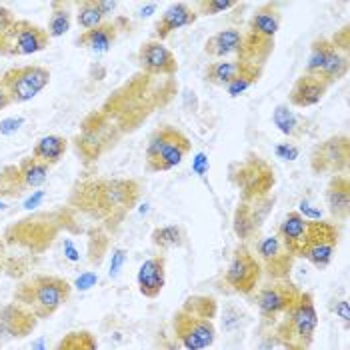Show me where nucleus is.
I'll use <instances>...</instances> for the list:
<instances>
[{
  "label": "nucleus",
  "mask_w": 350,
  "mask_h": 350,
  "mask_svg": "<svg viewBox=\"0 0 350 350\" xmlns=\"http://www.w3.org/2000/svg\"><path fill=\"white\" fill-rule=\"evenodd\" d=\"M239 6H241V2H237V0H198L194 4V10L198 16H216V14L228 12Z\"/></svg>",
  "instance_id": "38"
},
{
  "label": "nucleus",
  "mask_w": 350,
  "mask_h": 350,
  "mask_svg": "<svg viewBox=\"0 0 350 350\" xmlns=\"http://www.w3.org/2000/svg\"><path fill=\"white\" fill-rule=\"evenodd\" d=\"M34 350H44V338H38V340H36Z\"/></svg>",
  "instance_id": "54"
},
{
  "label": "nucleus",
  "mask_w": 350,
  "mask_h": 350,
  "mask_svg": "<svg viewBox=\"0 0 350 350\" xmlns=\"http://www.w3.org/2000/svg\"><path fill=\"white\" fill-rule=\"evenodd\" d=\"M274 51V40L269 38H258L254 34H243V46L237 54V60L243 64H252V66H260L265 68L267 60L270 58V54Z\"/></svg>",
  "instance_id": "26"
},
{
  "label": "nucleus",
  "mask_w": 350,
  "mask_h": 350,
  "mask_svg": "<svg viewBox=\"0 0 350 350\" xmlns=\"http://www.w3.org/2000/svg\"><path fill=\"white\" fill-rule=\"evenodd\" d=\"M230 183L239 189L241 202H256L272 194L276 185L274 168L262 157L248 152L243 161L230 164Z\"/></svg>",
  "instance_id": "7"
},
{
  "label": "nucleus",
  "mask_w": 350,
  "mask_h": 350,
  "mask_svg": "<svg viewBox=\"0 0 350 350\" xmlns=\"http://www.w3.org/2000/svg\"><path fill=\"white\" fill-rule=\"evenodd\" d=\"M340 244V228L328 220H308L304 241L297 258L306 260L317 270H326L332 265L334 252Z\"/></svg>",
  "instance_id": "8"
},
{
  "label": "nucleus",
  "mask_w": 350,
  "mask_h": 350,
  "mask_svg": "<svg viewBox=\"0 0 350 350\" xmlns=\"http://www.w3.org/2000/svg\"><path fill=\"white\" fill-rule=\"evenodd\" d=\"M51 36L42 27L16 18L12 27H8L0 34V56H30V54L42 53L49 49Z\"/></svg>",
  "instance_id": "11"
},
{
  "label": "nucleus",
  "mask_w": 350,
  "mask_h": 350,
  "mask_svg": "<svg viewBox=\"0 0 350 350\" xmlns=\"http://www.w3.org/2000/svg\"><path fill=\"white\" fill-rule=\"evenodd\" d=\"M319 330V310L312 293H300L297 302L274 324L272 334L282 350H310Z\"/></svg>",
  "instance_id": "5"
},
{
  "label": "nucleus",
  "mask_w": 350,
  "mask_h": 350,
  "mask_svg": "<svg viewBox=\"0 0 350 350\" xmlns=\"http://www.w3.org/2000/svg\"><path fill=\"white\" fill-rule=\"evenodd\" d=\"M332 51V44L328 38H317L312 44H310V54H308V60H306V68H304V75H312L317 77L321 72V68L324 66L328 54Z\"/></svg>",
  "instance_id": "37"
},
{
  "label": "nucleus",
  "mask_w": 350,
  "mask_h": 350,
  "mask_svg": "<svg viewBox=\"0 0 350 350\" xmlns=\"http://www.w3.org/2000/svg\"><path fill=\"white\" fill-rule=\"evenodd\" d=\"M6 262H8V252H6V241L0 237V274L6 269Z\"/></svg>",
  "instance_id": "53"
},
{
  "label": "nucleus",
  "mask_w": 350,
  "mask_h": 350,
  "mask_svg": "<svg viewBox=\"0 0 350 350\" xmlns=\"http://www.w3.org/2000/svg\"><path fill=\"white\" fill-rule=\"evenodd\" d=\"M6 92L12 105H25L36 98L49 84H51V70L40 64H25L8 68L2 77Z\"/></svg>",
  "instance_id": "12"
},
{
  "label": "nucleus",
  "mask_w": 350,
  "mask_h": 350,
  "mask_svg": "<svg viewBox=\"0 0 350 350\" xmlns=\"http://www.w3.org/2000/svg\"><path fill=\"white\" fill-rule=\"evenodd\" d=\"M38 319L18 302H8L0 306V342L2 340H23L36 330Z\"/></svg>",
  "instance_id": "17"
},
{
  "label": "nucleus",
  "mask_w": 350,
  "mask_h": 350,
  "mask_svg": "<svg viewBox=\"0 0 350 350\" xmlns=\"http://www.w3.org/2000/svg\"><path fill=\"white\" fill-rule=\"evenodd\" d=\"M272 204H274L272 194L262 200H256V202H239L237 204L234 216H232V230L241 243L246 244L260 239L262 224L269 216Z\"/></svg>",
  "instance_id": "15"
},
{
  "label": "nucleus",
  "mask_w": 350,
  "mask_h": 350,
  "mask_svg": "<svg viewBox=\"0 0 350 350\" xmlns=\"http://www.w3.org/2000/svg\"><path fill=\"white\" fill-rule=\"evenodd\" d=\"M18 174H21L25 189H40L49 180L51 166L32 159V157H27L18 162Z\"/></svg>",
  "instance_id": "32"
},
{
  "label": "nucleus",
  "mask_w": 350,
  "mask_h": 350,
  "mask_svg": "<svg viewBox=\"0 0 350 350\" xmlns=\"http://www.w3.org/2000/svg\"><path fill=\"white\" fill-rule=\"evenodd\" d=\"M254 256L262 269V274L269 276V280H282L291 278V272L295 267V254L286 250V246L280 243L276 234L260 237L256 241V250Z\"/></svg>",
  "instance_id": "14"
},
{
  "label": "nucleus",
  "mask_w": 350,
  "mask_h": 350,
  "mask_svg": "<svg viewBox=\"0 0 350 350\" xmlns=\"http://www.w3.org/2000/svg\"><path fill=\"white\" fill-rule=\"evenodd\" d=\"M192 150L190 138L172 124H162L152 131L144 150L146 172H168L176 168Z\"/></svg>",
  "instance_id": "6"
},
{
  "label": "nucleus",
  "mask_w": 350,
  "mask_h": 350,
  "mask_svg": "<svg viewBox=\"0 0 350 350\" xmlns=\"http://www.w3.org/2000/svg\"><path fill=\"white\" fill-rule=\"evenodd\" d=\"M297 213L302 216L304 220H323V213H321L319 208H314L308 200H300Z\"/></svg>",
  "instance_id": "45"
},
{
  "label": "nucleus",
  "mask_w": 350,
  "mask_h": 350,
  "mask_svg": "<svg viewBox=\"0 0 350 350\" xmlns=\"http://www.w3.org/2000/svg\"><path fill=\"white\" fill-rule=\"evenodd\" d=\"M25 124V118L23 116H10V118H4L0 122V135L10 136L14 135L16 131H21V126Z\"/></svg>",
  "instance_id": "42"
},
{
  "label": "nucleus",
  "mask_w": 350,
  "mask_h": 350,
  "mask_svg": "<svg viewBox=\"0 0 350 350\" xmlns=\"http://www.w3.org/2000/svg\"><path fill=\"white\" fill-rule=\"evenodd\" d=\"M272 124L288 140H302L308 135V120L288 105H278L272 110Z\"/></svg>",
  "instance_id": "25"
},
{
  "label": "nucleus",
  "mask_w": 350,
  "mask_h": 350,
  "mask_svg": "<svg viewBox=\"0 0 350 350\" xmlns=\"http://www.w3.org/2000/svg\"><path fill=\"white\" fill-rule=\"evenodd\" d=\"M349 66H350V56L349 54L340 53L332 46V51L328 54L324 66L321 68V72L317 75L321 81H324L328 86L336 84L338 81H342L347 75H349Z\"/></svg>",
  "instance_id": "31"
},
{
  "label": "nucleus",
  "mask_w": 350,
  "mask_h": 350,
  "mask_svg": "<svg viewBox=\"0 0 350 350\" xmlns=\"http://www.w3.org/2000/svg\"><path fill=\"white\" fill-rule=\"evenodd\" d=\"M136 64L142 75L146 77H159V79H172L178 72V60L174 53L164 46L159 40H146L140 44L136 53Z\"/></svg>",
  "instance_id": "16"
},
{
  "label": "nucleus",
  "mask_w": 350,
  "mask_h": 350,
  "mask_svg": "<svg viewBox=\"0 0 350 350\" xmlns=\"http://www.w3.org/2000/svg\"><path fill=\"white\" fill-rule=\"evenodd\" d=\"M218 302L211 295H192L170 319V347L185 350H206L216 342Z\"/></svg>",
  "instance_id": "3"
},
{
  "label": "nucleus",
  "mask_w": 350,
  "mask_h": 350,
  "mask_svg": "<svg viewBox=\"0 0 350 350\" xmlns=\"http://www.w3.org/2000/svg\"><path fill=\"white\" fill-rule=\"evenodd\" d=\"M328 84L312 75H300L291 92H288V107L291 108H310L317 107L328 92Z\"/></svg>",
  "instance_id": "20"
},
{
  "label": "nucleus",
  "mask_w": 350,
  "mask_h": 350,
  "mask_svg": "<svg viewBox=\"0 0 350 350\" xmlns=\"http://www.w3.org/2000/svg\"><path fill=\"white\" fill-rule=\"evenodd\" d=\"M66 150H68V138H64V136L60 135H46L40 136L36 140L30 157L36 159V161L44 162V164H49L53 168L54 164H58L64 159Z\"/></svg>",
  "instance_id": "28"
},
{
  "label": "nucleus",
  "mask_w": 350,
  "mask_h": 350,
  "mask_svg": "<svg viewBox=\"0 0 350 350\" xmlns=\"http://www.w3.org/2000/svg\"><path fill=\"white\" fill-rule=\"evenodd\" d=\"M70 295L72 284L66 278L56 274H32L14 286L12 300L27 306L38 321H46L70 300Z\"/></svg>",
  "instance_id": "4"
},
{
  "label": "nucleus",
  "mask_w": 350,
  "mask_h": 350,
  "mask_svg": "<svg viewBox=\"0 0 350 350\" xmlns=\"http://www.w3.org/2000/svg\"><path fill=\"white\" fill-rule=\"evenodd\" d=\"M174 79L136 75L124 82L103 107L90 114L77 136V150L84 159H98L136 131L157 108L166 107L176 94Z\"/></svg>",
  "instance_id": "1"
},
{
  "label": "nucleus",
  "mask_w": 350,
  "mask_h": 350,
  "mask_svg": "<svg viewBox=\"0 0 350 350\" xmlns=\"http://www.w3.org/2000/svg\"><path fill=\"white\" fill-rule=\"evenodd\" d=\"M14 21H16L14 12H12L10 8H6V6H0V34H2L8 27H12Z\"/></svg>",
  "instance_id": "46"
},
{
  "label": "nucleus",
  "mask_w": 350,
  "mask_h": 350,
  "mask_svg": "<svg viewBox=\"0 0 350 350\" xmlns=\"http://www.w3.org/2000/svg\"><path fill=\"white\" fill-rule=\"evenodd\" d=\"M260 280H262V269L254 252L246 244H239L228 260L224 280H222L224 284L222 291L248 297V295H254V291L260 286Z\"/></svg>",
  "instance_id": "10"
},
{
  "label": "nucleus",
  "mask_w": 350,
  "mask_h": 350,
  "mask_svg": "<svg viewBox=\"0 0 350 350\" xmlns=\"http://www.w3.org/2000/svg\"><path fill=\"white\" fill-rule=\"evenodd\" d=\"M326 211L330 213L332 220L347 222L350 216V178L347 174L330 176L326 192H324Z\"/></svg>",
  "instance_id": "21"
},
{
  "label": "nucleus",
  "mask_w": 350,
  "mask_h": 350,
  "mask_svg": "<svg viewBox=\"0 0 350 350\" xmlns=\"http://www.w3.org/2000/svg\"><path fill=\"white\" fill-rule=\"evenodd\" d=\"M306 222L308 220H304L297 211H291L288 215L282 218V222L276 228V237L280 239V243L286 246V250L291 254H295V258H297L298 250H300V244L304 241Z\"/></svg>",
  "instance_id": "27"
},
{
  "label": "nucleus",
  "mask_w": 350,
  "mask_h": 350,
  "mask_svg": "<svg viewBox=\"0 0 350 350\" xmlns=\"http://www.w3.org/2000/svg\"><path fill=\"white\" fill-rule=\"evenodd\" d=\"M194 170H196L200 176L208 170V157H206L204 152L196 154V159H194Z\"/></svg>",
  "instance_id": "48"
},
{
  "label": "nucleus",
  "mask_w": 350,
  "mask_h": 350,
  "mask_svg": "<svg viewBox=\"0 0 350 350\" xmlns=\"http://www.w3.org/2000/svg\"><path fill=\"white\" fill-rule=\"evenodd\" d=\"M254 293H256L254 302L258 308L260 326L274 328V324L280 321V317L297 302L302 291L291 278H282V280H269L260 284Z\"/></svg>",
  "instance_id": "9"
},
{
  "label": "nucleus",
  "mask_w": 350,
  "mask_h": 350,
  "mask_svg": "<svg viewBox=\"0 0 350 350\" xmlns=\"http://www.w3.org/2000/svg\"><path fill=\"white\" fill-rule=\"evenodd\" d=\"M10 105H12V103H10V96H8V92H6L4 82H2V79H0V110L8 108Z\"/></svg>",
  "instance_id": "52"
},
{
  "label": "nucleus",
  "mask_w": 350,
  "mask_h": 350,
  "mask_svg": "<svg viewBox=\"0 0 350 350\" xmlns=\"http://www.w3.org/2000/svg\"><path fill=\"white\" fill-rule=\"evenodd\" d=\"M328 40H330V44H332L336 51L349 54V51H350V27L349 25H345V27L340 28V30H336V32L332 34V38H328Z\"/></svg>",
  "instance_id": "39"
},
{
  "label": "nucleus",
  "mask_w": 350,
  "mask_h": 350,
  "mask_svg": "<svg viewBox=\"0 0 350 350\" xmlns=\"http://www.w3.org/2000/svg\"><path fill=\"white\" fill-rule=\"evenodd\" d=\"M116 6H118V2H110V0H98V8H100V12H103V16L107 18L110 16L114 10H116Z\"/></svg>",
  "instance_id": "50"
},
{
  "label": "nucleus",
  "mask_w": 350,
  "mask_h": 350,
  "mask_svg": "<svg viewBox=\"0 0 350 350\" xmlns=\"http://www.w3.org/2000/svg\"><path fill=\"white\" fill-rule=\"evenodd\" d=\"M350 168L349 135L328 136L310 152V170L314 174H347Z\"/></svg>",
  "instance_id": "13"
},
{
  "label": "nucleus",
  "mask_w": 350,
  "mask_h": 350,
  "mask_svg": "<svg viewBox=\"0 0 350 350\" xmlns=\"http://www.w3.org/2000/svg\"><path fill=\"white\" fill-rule=\"evenodd\" d=\"M54 350H98V340L90 330H70L58 340Z\"/></svg>",
  "instance_id": "35"
},
{
  "label": "nucleus",
  "mask_w": 350,
  "mask_h": 350,
  "mask_svg": "<svg viewBox=\"0 0 350 350\" xmlns=\"http://www.w3.org/2000/svg\"><path fill=\"white\" fill-rule=\"evenodd\" d=\"M262 77V68L260 66H252V64H243L241 72L234 77V81L230 82L224 90L230 98L243 96L244 92H248L256 82L260 81Z\"/></svg>",
  "instance_id": "34"
},
{
  "label": "nucleus",
  "mask_w": 350,
  "mask_h": 350,
  "mask_svg": "<svg viewBox=\"0 0 350 350\" xmlns=\"http://www.w3.org/2000/svg\"><path fill=\"white\" fill-rule=\"evenodd\" d=\"M157 8H159V4H157V2L144 4V6L138 10V16H140V18H148V16H152V14L157 12Z\"/></svg>",
  "instance_id": "51"
},
{
  "label": "nucleus",
  "mask_w": 350,
  "mask_h": 350,
  "mask_svg": "<svg viewBox=\"0 0 350 350\" xmlns=\"http://www.w3.org/2000/svg\"><path fill=\"white\" fill-rule=\"evenodd\" d=\"M124 260H126V250L124 248H116L112 252V260H110V270H108V276L110 278H116L118 272L124 267Z\"/></svg>",
  "instance_id": "41"
},
{
  "label": "nucleus",
  "mask_w": 350,
  "mask_h": 350,
  "mask_svg": "<svg viewBox=\"0 0 350 350\" xmlns=\"http://www.w3.org/2000/svg\"><path fill=\"white\" fill-rule=\"evenodd\" d=\"M42 200H44V192H42V190H36L32 196H28L27 200H25V208H27V211H32V208H36Z\"/></svg>",
  "instance_id": "47"
},
{
  "label": "nucleus",
  "mask_w": 350,
  "mask_h": 350,
  "mask_svg": "<svg viewBox=\"0 0 350 350\" xmlns=\"http://www.w3.org/2000/svg\"><path fill=\"white\" fill-rule=\"evenodd\" d=\"M332 312L336 314V319H340L345 326H349L350 321V304L347 298H340V300H334L332 304Z\"/></svg>",
  "instance_id": "44"
},
{
  "label": "nucleus",
  "mask_w": 350,
  "mask_h": 350,
  "mask_svg": "<svg viewBox=\"0 0 350 350\" xmlns=\"http://www.w3.org/2000/svg\"><path fill=\"white\" fill-rule=\"evenodd\" d=\"M138 293L144 298H159L166 284V256L154 254L146 258L136 274Z\"/></svg>",
  "instance_id": "18"
},
{
  "label": "nucleus",
  "mask_w": 350,
  "mask_h": 350,
  "mask_svg": "<svg viewBox=\"0 0 350 350\" xmlns=\"http://www.w3.org/2000/svg\"><path fill=\"white\" fill-rule=\"evenodd\" d=\"M124 21H105L100 27L92 28V30H84V32H81V36L77 38V44L96 54L108 53L114 46V42H116V38L120 34V25Z\"/></svg>",
  "instance_id": "22"
},
{
  "label": "nucleus",
  "mask_w": 350,
  "mask_h": 350,
  "mask_svg": "<svg viewBox=\"0 0 350 350\" xmlns=\"http://www.w3.org/2000/svg\"><path fill=\"white\" fill-rule=\"evenodd\" d=\"M72 2H62V0H54L51 4V18H49V36L51 38H60L64 36L70 27H72Z\"/></svg>",
  "instance_id": "33"
},
{
  "label": "nucleus",
  "mask_w": 350,
  "mask_h": 350,
  "mask_svg": "<svg viewBox=\"0 0 350 350\" xmlns=\"http://www.w3.org/2000/svg\"><path fill=\"white\" fill-rule=\"evenodd\" d=\"M150 243L159 250L185 248L189 244V232L183 224H164L150 232Z\"/></svg>",
  "instance_id": "29"
},
{
  "label": "nucleus",
  "mask_w": 350,
  "mask_h": 350,
  "mask_svg": "<svg viewBox=\"0 0 350 350\" xmlns=\"http://www.w3.org/2000/svg\"><path fill=\"white\" fill-rule=\"evenodd\" d=\"M241 68H243V62H239L237 58L216 60V62H211L204 68V79H206L208 84H213V86L226 88L230 82L234 81V77L241 72Z\"/></svg>",
  "instance_id": "30"
},
{
  "label": "nucleus",
  "mask_w": 350,
  "mask_h": 350,
  "mask_svg": "<svg viewBox=\"0 0 350 350\" xmlns=\"http://www.w3.org/2000/svg\"><path fill=\"white\" fill-rule=\"evenodd\" d=\"M75 6H77V23L82 28V32L100 27L105 23V16L98 8V0H82Z\"/></svg>",
  "instance_id": "36"
},
{
  "label": "nucleus",
  "mask_w": 350,
  "mask_h": 350,
  "mask_svg": "<svg viewBox=\"0 0 350 350\" xmlns=\"http://www.w3.org/2000/svg\"><path fill=\"white\" fill-rule=\"evenodd\" d=\"M198 21L196 10L189 2H174L161 14L159 23L154 25V40H166L172 32L185 27H192Z\"/></svg>",
  "instance_id": "19"
},
{
  "label": "nucleus",
  "mask_w": 350,
  "mask_h": 350,
  "mask_svg": "<svg viewBox=\"0 0 350 350\" xmlns=\"http://www.w3.org/2000/svg\"><path fill=\"white\" fill-rule=\"evenodd\" d=\"M243 30L239 28H224L215 32L206 42H204V53L213 58L224 60L228 56H237L241 46H243Z\"/></svg>",
  "instance_id": "24"
},
{
  "label": "nucleus",
  "mask_w": 350,
  "mask_h": 350,
  "mask_svg": "<svg viewBox=\"0 0 350 350\" xmlns=\"http://www.w3.org/2000/svg\"><path fill=\"white\" fill-rule=\"evenodd\" d=\"M96 282H98V274H96L94 270H86V272H82L81 276L77 278L75 286H77L79 291H88V288L96 286Z\"/></svg>",
  "instance_id": "43"
},
{
  "label": "nucleus",
  "mask_w": 350,
  "mask_h": 350,
  "mask_svg": "<svg viewBox=\"0 0 350 350\" xmlns=\"http://www.w3.org/2000/svg\"><path fill=\"white\" fill-rule=\"evenodd\" d=\"M274 154H276V159H280V161L293 162L300 157V148H298L295 142H280V144L274 146Z\"/></svg>",
  "instance_id": "40"
},
{
  "label": "nucleus",
  "mask_w": 350,
  "mask_h": 350,
  "mask_svg": "<svg viewBox=\"0 0 350 350\" xmlns=\"http://www.w3.org/2000/svg\"><path fill=\"white\" fill-rule=\"evenodd\" d=\"M280 25H282V14H280L278 6L272 4V2H265V4H260V6L256 8V12L250 16L246 32H248V34H254V36H258V38L274 40V36H276L278 30H280Z\"/></svg>",
  "instance_id": "23"
},
{
  "label": "nucleus",
  "mask_w": 350,
  "mask_h": 350,
  "mask_svg": "<svg viewBox=\"0 0 350 350\" xmlns=\"http://www.w3.org/2000/svg\"><path fill=\"white\" fill-rule=\"evenodd\" d=\"M64 254H66V258H68V260H72V262H79V260H81V254H79L77 246L70 243V241H66V243H64Z\"/></svg>",
  "instance_id": "49"
},
{
  "label": "nucleus",
  "mask_w": 350,
  "mask_h": 350,
  "mask_svg": "<svg viewBox=\"0 0 350 350\" xmlns=\"http://www.w3.org/2000/svg\"><path fill=\"white\" fill-rule=\"evenodd\" d=\"M142 187L135 178H98L79 185L72 196L70 206L98 218L108 228L118 226L140 200Z\"/></svg>",
  "instance_id": "2"
}]
</instances>
